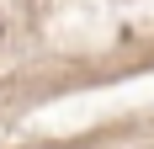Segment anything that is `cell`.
Returning <instances> with one entry per match:
<instances>
[{
    "label": "cell",
    "mask_w": 154,
    "mask_h": 149,
    "mask_svg": "<svg viewBox=\"0 0 154 149\" xmlns=\"http://www.w3.org/2000/svg\"><path fill=\"white\" fill-rule=\"evenodd\" d=\"M0 37H5V21H0Z\"/></svg>",
    "instance_id": "obj_1"
}]
</instances>
